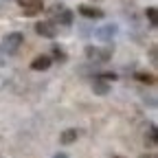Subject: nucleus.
<instances>
[{"instance_id": "nucleus-16", "label": "nucleus", "mask_w": 158, "mask_h": 158, "mask_svg": "<svg viewBox=\"0 0 158 158\" xmlns=\"http://www.w3.org/2000/svg\"><path fill=\"white\" fill-rule=\"evenodd\" d=\"M53 158H68V156H66V154H55Z\"/></svg>"}, {"instance_id": "nucleus-13", "label": "nucleus", "mask_w": 158, "mask_h": 158, "mask_svg": "<svg viewBox=\"0 0 158 158\" xmlns=\"http://www.w3.org/2000/svg\"><path fill=\"white\" fill-rule=\"evenodd\" d=\"M145 15H147V20H149V24H152V27H156V22H158V20H156V18H158L156 7H149V9L145 11Z\"/></svg>"}, {"instance_id": "nucleus-12", "label": "nucleus", "mask_w": 158, "mask_h": 158, "mask_svg": "<svg viewBox=\"0 0 158 158\" xmlns=\"http://www.w3.org/2000/svg\"><path fill=\"white\" fill-rule=\"evenodd\" d=\"M147 145L149 147H156V125L149 123V132H147Z\"/></svg>"}, {"instance_id": "nucleus-1", "label": "nucleus", "mask_w": 158, "mask_h": 158, "mask_svg": "<svg viewBox=\"0 0 158 158\" xmlns=\"http://www.w3.org/2000/svg\"><path fill=\"white\" fill-rule=\"evenodd\" d=\"M86 55H88V59H92V62H99V64H103V62H108V59L112 57V48H97V46H86Z\"/></svg>"}, {"instance_id": "nucleus-7", "label": "nucleus", "mask_w": 158, "mask_h": 158, "mask_svg": "<svg viewBox=\"0 0 158 158\" xmlns=\"http://www.w3.org/2000/svg\"><path fill=\"white\" fill-rule=\"evenodd\" d=\"M79 13H81L84 18H90V20H101V18H103V11H101V9L88 7V5H81V7H79Z\"/></svg>"}, {"instance_id": "nucleus-17", "label": "nucleus", "mask_w": 158, "mask_h": 158, "mask_svg": "<svg viewBox=\"0 0 158 158\" xmlns=\"http://www.w3.org/2000/svg\"><path fill=\"white\" fill-rule=\"evenodd\" d=\"M114 158H125V156H114Z\"/></svg>"}, {"instance_id": "nucleus-10", "label": "nucleus", "mask_w": 158, "mask_h": 158, "mask_svg": "<svg viewBox=\"0 0 158 158\" xmlns=\"http://www.w3.org/2000/svg\"><path fill=\"white\" fill-rule=\"evenodd\" d=\"M92 90H94L97 94H108V92H110V84L106 81V79H94Z\"/></svg>"}, {"instance_id": "nucleus-8", "label": "nucleus", "mask_w": 158, "mask_h": 158, "mask_svg": "<svg viewBox=\"0 0 158 158\" xmlns=\"http://www.w3.org/2000/svg\"><path fill=\"white\" fill-rule=\"evenodd\" d=\"M51 64H53V59L48 55H40V57H35L33 62H31V68L33 70H46Z\"/></svg>"}, {"instance_id": "nucleus-5", "label": "nucleus", "mask_w": 158, "mask_h": 158, "mask_svg": "<svg viewBox=\"0 0 158 158\" xmlns=\"http://www.w3.org/2000/svg\"><path fill=\"white\" fill-rule=\"evenodd\" d=\"M18 2H20V7H22L24 15H37L40 11L44 9L42 0H18Z\"/></svg>"}, {"instance_id": "nucleus-9", "label": "nucleus", "mask_w": 158, "mask_h": 158, "mask_svg": "<svg viewBox=\"0 0 158 158\" xmlns=\"http://www.w3.org/2000/svg\"><path fill=\"white\" fill-rule=\"evenodd\" d=\"M77 136H79L77 130H64L62 136H59V143H62V145H70V143L77 141Z\"/></svg>"}, {"instance_id": "nucleus-14", "label": "nucleus", "mask_w": 158, "mask_h": 158, "mask_svg": "<svg viewBox=\"0 0 158 158\" xmlns=\"http://www.w3.org/2000/svg\"><path fill=\"white\" fill-rule=\"evenodd\" d=\"M53 55L57 62H66V55H64V48H59V46H53Z\"/></svg>"}, {"instance_id": "nucleus-11", "label": "nucleus", "mask_w": 158, "mask_h": 158, "mask_svg": "<svg viewBox=\"0 0 158 158\" xmlns=\"http://www.w3.org/2000/svg\"><path fill=\"white\" fill-rule=\"evenodd\" d=\"M136 79H138V81H143V84H154L156 81V77L152 73H136Z\"/></svg>"}, {"instance_id": "nucleus-3", "label": "nucleus", "mask_w": 158, "mask_h": 158, "mask_svg": "<svg viewBox=\"0 0 158 158\" xmlns=\"http://www.w3.org/2000/svg\"><path fill=\"white\" fill-rule=\"evenodd\" d=\"M114 35H116V24H103L94 31V37L99 42H112Z\"/></svg>"}, {"instance_id": "nucleus-2", "label": "nucleus", "mask_w": 158, "mask_h": 158, "mask_svg": "<svg viewBox=\"0 0 158 158\" xmlns=\"http://www.w3.org/2000/svg\"><path fill=\"white\" fill-rule=\"evenodd\" d=\"M22 42H24V35H22V33H9V35L2 40V48H5L7 53H15Z\"/></svg>"}, {"instance_id": "nucleus-15", "label": "nucleus", "mask_w": 158, "mask_h": 158, "mask_svg": "<svg viewBox=\"0 0 158 158\" xmlns=\"http://www.w3.org/2000/svg\"><path fill=\"white\" fill-rule=\"evenodd\" d=\"M149 59H152V64L156 66V62H158V48H156V46L149 48Z\"/></svg>"}, {"instance_id": "nucleus-6", "label": "nucleus", "mask_w": 158, "mask_h": 158, "mask_svg": "<svg viewBox=\"0 0 158 158\" xmlns=\"http://www.w3.org/2000/svg\"><path fill=\"white\" fill-rule=\"evenodd\" d=\"M53 13L57 15V20H59L64 27H70V24H73V11H68V9H64V7H55Z\"/></svg>"}, {"instance_id": "nucleus-4", "label": "nucleus", "mask_w": 158, "mask_h": 158, "mask_svg": "<svg viewBox=\"0 0 158 158\" xmlns=\"http://www.w3.org/2000/svg\"><path fill=\"white\" fill-rule=\"evenodd\" d=\"M35 33L42 35V37H55L57 35V27H55V22H51V20H42V22L35 24Z\"/></svg>"}]
</instances>
